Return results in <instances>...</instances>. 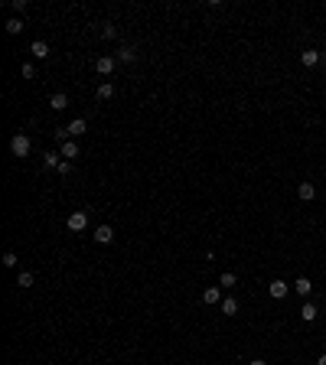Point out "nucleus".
<instances>
[{
    "label": "nucleus",
    "instance_id": "6ab92c4d",
    "mask_svg": "<svg viewBox=\"0 0 326 365\" xmlns=\"http://www.w3.org/2000/svg\"><path fill=\"white\" fill-rule=\"evenodd\" d=\"M59 156H62V154H46V156H43V166H46V170H59V163H62Z\"/></svg>",
    "mask_w": 326,
    "mask_h": 365
},
{
    "label": "nucleus",
    "instance_id": "f03ea898",
    "mask_svg": "<svg viewBox=\"0 0 326 365\" xmlns=\"http://www.w3.org/2000/svg\"><path fill=\"white\" fill-rule=\"evenodd\" d=\"M65 225H69V232H85V228H88V212L85 209L72 212V215L65 218Z\"/></svg>",
    "mask_w": 326,
    "mask_h": 365
},
{
    "label": "nucleus",
    "instance_id": "5701e85b",
    "mask_svg": "<svg viewBox=\"0 0 326 365\" xmlns=\"http://www.w3.org/2000/svg\"><path fill=\"white\" fill-rule=\"evenodd\" d=\"M55 173H59V176H69V173H72V160H62V163H59V170H55Z\"/></svg>",
    "mask_w": 326,
    "mask_h": 365
},
{
    "label": "nucleus",
    "instance_id": "423d86ee",
    "mask_svg": "<svg viewBox=\"0 0 326 365\" xmlns=\"http://www.w3.org/2000/svg\"><path fill=\"white\" fill-rule=\"evenodd\" d=\"M202 303H206V307H218V303H222V290H218V287H206V290H202Z\"/></svg>",
    "mask_w": 326,
    "mask_h": 365
},
{
    "label": "nucleus",
    "instance_id": "0eeeda50",
    "mask_svg": "<svg viewBox=\"0 0 326 365\" xmlns=\"http://www.w3.org/2000/svg\"><path fill=\"white\" fill-rule=\"evenodd\" d=\"M300 62L307 65V69H313V65H320V62H323V55H320L317 49H307V52H300Z\"/></svg>",
    "mask_w": 326,
    "mask_h": 365
},
{
    "label": "nucleus",
    "instance_id": "b1692460",
    "mask_svg": "<svg viewBox=\"0 0 326 365\" xmlns=\"http://www.w3.org/2000/svg\"><path fill=\"white\" fill-rule=\"evenodd\" d=\"M10 10H13V13H23V10H26V0H13V3H10Z\"/></svg>",
    "mask_w": 326,
    "mask_h": 365
},
{
    "label": "nucleus",
    "instance_id": "9b49d317",
    "mask_svg": "<svg viewBox=\"0 0 326 365\" xmlns=\"http://www.w3.org/2000/svg\"><path fill=\"white\" fill-rule=\"evenodd\" d=\"M218 310L225 313V316H235V313H238V300H235V297H222V303H218Z\"/></svg>",
    "mask_w": 326,
    "mask_h": 365
},
{
    "label": "nucleus",
    "instance_id": "412c9836",
    "mask_svg": "<svg viewBox=\"0 0 326 365\" xmlns=\"http://www.w3.org/2000/svg\"><path fill=\"white\" fill-rule=\"evenodd\" d=\"M218 284H222V287H235V284H238V277H235L232 271H225L222 277H218Z\"/></svg>",
    "mask_w": 326,
    "mask_h": 365
},
{
    "label": "nucleus",
    "instance_id": "aec40b11",
    "mask_svg": "<svg viewBox=\"0 0 326 365\" xmlns=\"http://www.w3.org/2000/svg\"><path fill=\"white\" fill-rule=\"evenodd\" d=\"M33 280H36V277H33L30 271H20V277H16V287H33Z\"/></svg>",
    "mask_w": 326,
    "mask_h": 365
},
{
    "label": "nucleus",
    "instance_id": "393cba45",
    "mask_svg": "<svg viewBox=\"0 0 326 365\" xmlns=\"http://www.w3.org/2000/svg\"><path fill=\"white\" fill-rule=\"evenodd\" d=\"M20 72H23V78H33V75H36V69H33V62H23V69H20Z\"/></svg>",
    "mask_w": 326,
    "mask_h": 365
},
{
    "label": "nucleus",
    "instance_id": "f3484780",
    "mask_svg": "<svg viewBox=\"0 0 326 365\" xmlns=\"http://www.w3.org/2000/svg\"><path fill=\"white\" fill-rule=\"evenodd\" d=\"M59 154H62L65 160H75V156H78V144H75V140H65L62 147H59Z\"/></svg>",
    "mask_w": 326,
    "mask_h": 365
},
{
    "label": "nucleus",
    "instance_id": "f257e3e1",
    "mask_svg": "<svg viewBox=\"0 0 326 365\" xmlns=\"http://www.w3.org/2000/svg\"><path fill=\"white\" fill-rule=\"evenodd\" d=\"M10 150H13V156H30L33 140L26 137V134H13V140H10Z\"/></svg>",
    "mask_w": 326,
    "mask_h": 365
},
{
    "label": "nucleus",
    "instance_id": "9d476101",
    "mask_svg": "<svg viewBox=\"0 0 326 365\" xmlns=\"http://www.w3.org/2000/svg\"><path fill=\"white\" fill-rule=\"evenodd\" d=\"M297 196H300L303 202H313L317 199V186H313V183H300V186H297Z\"/></svg>",
    "mask_w": 326,
    "mask_h": 365
},
{
    "label": "nucleus",
    "instance_id": "a211bd4d",
    "mask_svg": "<svg viewBox=\"0 0 326 365\" xmlns=\"http://www.w3.org/2000/svg\"><path fill=\"white\" fill-rule=\"evenodd\" d=\"M7 33H10V36H20V33H23V20H20V16L7 20Z\"/></svg>",
    "mask_w": 326,
    "mask_h": 365
},
{
    "label": "nucleus",
    "instance_id": "20e7f679",
    "mask_svg": "<svg viewBox=\"0 0 326 365\" xmlns=\"http://www.w3.org/2000/svg\"><path fill=\"white\" fill-rule=\"evenodd\" d=\"M114 65H117V59H111V55H98V59H95V72H98V75H111Z\"/></svg>",
    "mask_w": 326,
    "mask_h": 365
},
{
    "label": "nucleus",
    "instance_id": "1a4fd4ad",
    "mask_svg": "<svg viewBox=\"0 0 326 365\" xmlns=\"http://www.w3.org/2000/svg\"><path fill=\"white\" fill-rule=\"evenodd\" d=\"M85 127H88L85 117H75V121H72V124L65 127V131H69V137H72V140H75V137H82V134H85Z\"/></svg>",
    "mask_w": 326,
    "mask_h": 365
},
{
    "label": "nucleus",
    "instance_id": "7ed1b4c3",
    "mask_svg": "<svg viewBox=\"0 0 326 365\" xmlns=\"http://www.w3.org/2000/svg\"><path fill=\"white\" fill-rule=\"evenodd\" d=\"M290 290H294V287H290L287 280H280V277H277V280H271V284H268V294H271L274 300H284V297H287Z\"/></svg>",
    "mask_w": 326,
    "mask_h": 365
},
{
    "label": "nucleus",
    "instance_id": "39448f33",
    "mask_svg": "<svg viewBox=\"0 0 326 365\" xmlns=\"http://www.w3.org/2000/svg\"><path fill=\"white\" fill-rule=\"evenodd\" d=\"M95 241H98V245H111V241H114V228H111V225H98V228H95Z\"/></svg>",
    "mask_w": 326,
    "mask_h": 365
},
{
    "label": "nucleus",
    "instance_id": "4468645a",
    "mask_svg": "<svg viewBox=\"0 0 326 365\" xmlns=\"http://www.w3.org/2000/svg\"><path fill=\"white\" fill-rule=\"evenodd\" d=\"M294 290H297V294L303 297V300H307V297L313 294V284H310V280H307V277H297V280H294Z\"/></svg>",
    "mask_w": 326,
    "mask_h": 365
},
{
    "label": "nucleus",
    "instance_id": "2eb2a0df",
    "mask_svg": "<svg viewBox=\"0 0 326 365\" xmlns=\"http://www.w3.org/2000/svg\"><path fill=\"white\" fill-rule=\"evenodd\" d=\"M30 52H33V59H49V46L43 43V39H36V43H33Z\"/></svg>",
    "mask_w": 326,
    "mask_h": 365
},
{
    "label": "nucleus",
    "instance_id": "bb28decb",
    "mask_svg": "<svg viewBox=\"0 0 326 365\" xmlns=\"http://www.w3.org/2000/svg\"><path fill=\"white\" fill-rule=\"evenodd\" d=\"M248 365H268V362H264V359H251Z\"/></svg>",
    "mask_w": 326,
    "mask_h": 365
},
{
    "label": "nucleus",
    "instance_id": "4be33fe9",
    "mask_svg": "<svg viewBox=\"0 0 326 365\" xmlns=\"http://www.w3.org/2000/svg\"><path fill=\"white\" fill-rule=\"evenodd\" d=\"M101 36H105V39H114L117 36V26L114 23H101Z\"/></svg>",
    "mask_w": 326,
    "mask_h": 365
},
{
    "label": "nucleus",
    "instance_id": "ddd939ff",
    "mask_svg": "<svg viewBox=\"0 0 326 365\" xmlns=\"http://www.w3.org/2000/svg\"><path fill=\"white\" fill-rule=\"evenodd\" d=\"M95 98H98V101H108V98H114V85H111V82H101V85L95 88Z\"/></svg>",
    "mask_w": 326,
    "mask_h": 365
},
{
    "label": "nucleus",
    "instance_id": "cd10ccee",
    "mask_svg": "<svg viewBox=\"0 0 326 365\" xmlns=\"http://www.w3.org/2000/svg\"><path fill=\"white\" fill-rule=\"evenodd\" d=\"M317 365H326V352H323V356H320V359H317Z\"/></svg>",
    "mask_w": 326,
    "mask_h": 365
},
{
    "label": "nucleus",
    "instance_id": "f8f14e48",
    "mask_svg": "<svg viewBox=\"0 0 326 365\" xmlns=\"http://www.w3.org/2000/svg\"><path fill=\"white\" fill-rule=\"evenodd\" d=\"M134 59H137V49H134V46H121V49H117V62H121V65L134 62Z\"/></svg>",
    "mask_w": 326,
    "mask_h": 365
},
{
    "label": "nucleus",
    "instance_id": "dca6fc26",
    "mask_svg": "<svg viewBox=\"0 0 326 365\" xmlns=\"http://www.w3.org/2000/svg\"><path fill=\"white\" fill-rule=\"evenodd\" d=\"M317 316H320V310L313 307V303H303V307H300V319H303V323H313Z\"/></svg>",
    "mask_w": 326,
    "mask_h": 365
},
{
    "label": "nucleus",
    "instance_id": "6e6552de",
    "mask_svg": "<svg viewBox=\"0 0 326 365\" xmlns=\"http://www.w3.org/2000/svg\"><path fill=\"white\" fill-rule=\"evenodd\" d=\"M49 108H53V111H65V108H69V95H65V92H55L53 98H49Z\"/></svg>",
    "mask_w": 326,
    "mask_h": 365
},
{
    "label": "nucleus",
    "instance_id": "a878e982",
    "mask_svg": "<svg viewBox=\"0 0 326 365\" xmlns=\"http://www.w3.org/2000/svg\"><path fill=\"white\" fill-rule=\"evenodd\" d=\"M3 264H7V267H16V255H13V251H7V255H3Z\"/></svg>",
    "mask_w": 326,
    "mask_h": 365
}]
</instances>
